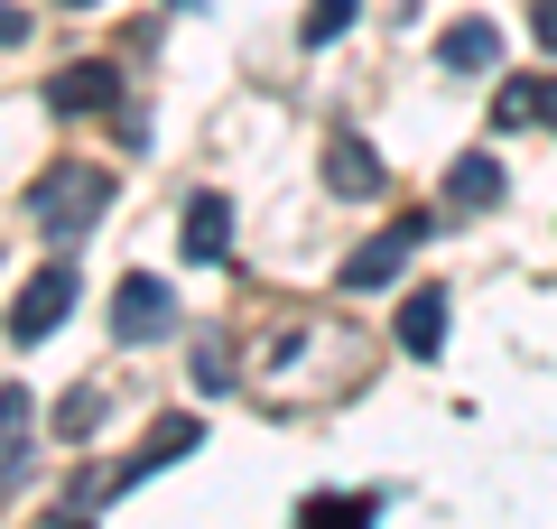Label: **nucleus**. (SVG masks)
Instances as JSON below:
<instances>
[{"label":"nucleus","mask_w":557,"mask_h":529,"mask_svg":"<svg viewBox=\"0 0 557 529\" xmlns=\"http://www.w3.org/2000/svg\"><path fill=\"white\" fill-rule=\"evenodd\" d=\"M539 121H548V131H557V84H539Z\"/></svg>","instance_id":"nucleus-20"},{"label":"nucleus","mask_w":557,"mask_h":529,"mask_svg":"<svg viewBox=\"0 0 557 529\" xmlns=\"http://www.w3.org/2000/svg\"><path fill=\"white\" fill-rule=\"evenodd\" d=\"M354 10H362V0H317V10L298 20V38H307V47H335L344 28H354Z\"/></svg>","instance_id":"nucleus-15"},{"label":"nucleus","mask_w":557,"mask_h":529,"mask_svg":"<svg viewBox=\"0 0 557 529\" xmlns=\"http://www.w3.org/2000/svg\"><path fill=\"white\" fill-rule=\"evenodd\" d=\"M223 251H233V205L196 196V205H186V260H223Z\"/></svg>","instance_id":"nucleus-9"},{"label":"nucleus","mask_w":557,"mask_h":529,"mask_svg":"<svg viewBox=\"0 0 557 529\" xmlns=\"http://www.w3.org/2000/svg\"><path fill=\"white\" fill-rule=\"evenodd\" d=\"M47 102H57V112H112L121 75H112V65H65V75L47 84Z\"/></svg>","instance_id":"nucleus-7"},{"label":"nucleus","mask_w":557,"mask_h":529,"mask_svg":"<svg viewBox=\"0 0 557 529\" xmlns=\"http://www.w3.org/2000/svg\"><path fill=\"white\" fill-rule=\"evenodd\" d=\"M65 10H94V0H65Z\"/></svg>","instance_id":"nucleus-21"},{"label":"nucleus","mask_w":557,"mask_h":529,"mask_svg":"<svg viewBox=\"0 0 557 529\" xmlns=\"http://www.w3.org/2000/svg\"><path fill=\"white\" fill-rule=\"evenodd\" d=\"M493 57H502V28H483V20H456L437 38V65H456V75H483Z\"/></svg>","instance_id":"nucleus-10"},{"label":"nucleus","mask_w":557,"mask_h":529,"mask_svg":"<svg viewBox=\"0 0 557 529\" xmlns=\"http://www.w3.org/2000/svg\"><path fill=\"white\" fill-rule=\"evenodd\" d=\"M102 205H112V176H102V168H75V158H65V168H47L38 186H28V223H38V233H57V242L94 233Z\"/></svg>","instance_id":"nucleus-1"},{"label":"nucleus","mask_w":557,"mask_h":529,"mask_svg":"<svg viewBox=\"0 0 557 529\" xmlns=\"http://www.w3.org/2000/svg\"><path fill=\"white\" fill-rule=\"evenodd\" d=\"M493 121H502V131H520V121H539V84H502Z\"/></svg>","instance_id":"nucleus-16"},{"label":"nucleus","mask_w":557,"mask_h":529,"mask_svg":"<svg viewBox=\"0 0 557 529\" xmlns=\"http://www.w3.org/2000/svg\"><path fill=\"white\" fill-rule=\"evenodd\" d=\"M446 205H456V214H493V205H502V158L493 149H465L456 168H446Z\"/></svg>","instance_id":"nucleus-5"},{"label":"nucleus","mask_w":557,"mask_h":529,"mask_svg":"<svg viewBox=\"0 0 557 529\" xmlns=\"http://www.w3.org/2000/svg\"><path fill=\"white\" fill-rule=\"evenodd\" d=\"M196 391H233V362H223V344H196Z\"/></svg>","instance_id":"nucleus-17"},{"label":"nucleus","mask_w":557,"mask_h":529,"mask_svg":"<svg viewBox=\"0 0 557 529\" xmlns=\"http://www.w3.org/2000/svg\"><path fill=\"white\" fill-rule=\"evenodd\" d=\"M168 325H177V288L149 279V270H131V279L112 288V334H121V344H159Z\"/></svg>","instance_id":"nucleus-2"},{"label":"nucleus","mask_w":557,"mask_h":529,"mask_svg":"<svg viewBox=\"0 0 557 529\" xmlns=\"http://www.w3.org/2000/svg\"><path fill=\"white\" fill-rule=\"evenodd\" d=\"M94 428H102V391H65L57 399V436H65V446H84Z\"/></svg>","instance_id":"nucleus-14"},{"label":"nucleus","mask_w":557,"mask_h":529,"mask_svg":"<svg viewBox=\"0 0 557 529\" xmlns=\"http://www.w3.org/2000/svg\"><path fill=\"white\" fill-rule=\"evenodd\" d=\"M530 38L548 47V57H557V0H539V10H530Z\"/></svg>","instance_id":"nucleus-18"},{"label":"nucleus","mask_w":557,"mask_h":529,"mask_svg":"<svg viewBox=\"0 0 557 529\" xmlns=\"http://www.w3.org/2000/svg\"><path fill=\"white\" fill-rule=\"evenodd\" d=\"M20 38H28V20L10 10V0H0V47H20Z\"/></svg>","instance_id":"nucleus-19"},{"label":"nucleus","mask_w":557,"mask_h":529,"mask_svg":"<svg viewBox=\"0 0 557 529\" xmlns=\"http://www.w3.org/2000/svg\"><path fill=\"white\" fill-rule=\"evenodd\" d=\"M418 242H428V223H391V233H381V242H362V251L354 260H344V288H391V279L399 270H409V251H418Z\"/></svg>","instance_id":"nucleus-4"},{"label":"nucleus","mask_w":557,"mask_h":529,"mask_svg":"<svg viewBox=\"0 0 557 529\" xmlns=\"http://www.w3.org/2000/svg\"><path fill=\"white\" fill-rule=\"evenodd\" d=\"M28 465V391L20 381H0V473Z\"/></svg>","instance_id":"nucleus-13"},{"label":"nucleus","mask_w":557,"mask_h":529,"mask_svg":"<svg viewBox=\"0 0 557 529\" xmlns=\"http://www.w3.org/2000/svg\"><path fill=\"white\" fill-rule=\"evenodd\" d=\"M75 260H57V270H38L20 288V307H10V344H38V334H57L65 325V307H75Z\"/></svg>","instance_id":"nucleus-3"},{"label":"nucleus","mask_w":557,"mask_h":529,"mask_svg":"<svg viewBox=\"0 0 557 529\" xmlns=\"http://www.w3.org/2000/svg\"><path fill=\"white\" fill-rule=\"evenodd\" d=\"M381 176H391V168H381V158L362 149L354 131L325 139V186H335V196H381Z\"/></svg>","instance_id":"nucleus-6"},{"label":"nucleus","mask_w":557,"mask_h":529,"mask_svg":"<svg viewBox=\"0 0 557 529\" xmlns=\"http://www.w3.org/2000/svg\"><path fill=\"white\" fill-rule=\"evenodd\" d=\"M298 529H372V492H317L298 510Z\"/></svg>","instance_id":"nucleus-12"},{"label":"nucleus","mask_w":557,"mask_h":529,"mask_svg":"<svg viewBox=\"0 0 557 529\" xmlns=\"http://www.w3.org/2000/svg\"><path fill=\"white\" fill-rule=\"evenodd\" d=\"M196 446H205V428H196V418H159V428H149V446L131 455V483H139V473H159V465H186Z\"/></svg>","instance_id":"nucleus-8"},{"label":"nucleus","mask_w":557,"mask_h":529,"mask_svg":"<svg viewBox=\"0 0 557 529\" xmlns=\"http://www.w3.org/2000/svg\"><path fill=\"white\" fill-rule=\"evenodd\" d=\"M437 344H446V297L418 288L409 307H399V353H437Z\"/></svg>","instance_id":"nucleus-11"},{"label":"nucleus","mask_w":557,"mask_h":529,"mask_svg":"<svg viewBox=\"0 0 557 529\" xmlns=\"http://www.w3.org/2000/svg\"><path fill=\"white\" fill-rule=\"evenodd\" d=\"M65 529H75V520H65Z\"/></svg>","instance_id":"nucleus-22"}]
</instances>
